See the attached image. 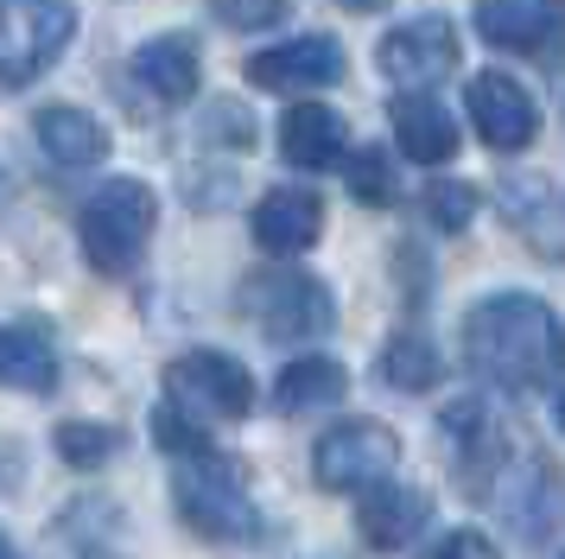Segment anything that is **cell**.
<instances>
[{"label":"cell","instance_id":"4316f807","mask_svg":"<svg viewBox=\"0 0 565 559\" xmlns=\"http://www.w3.org/2000/svg\"><path fill=\"white\" fill-rule=\"evenodd\" d=\"M343 7H350V13H375V7H382V0H343Z\"/></svg>","mask_w":565,"mask_h":559},{"label":"cell","instance_id":"9a60e30c","mask_svg":"<svg viewBox=\"0 0 565 559\" xmlns=\"http://www.w3.org/2000/svg\"><path fill=\"white\" fill-rule=\"evenodd\" d=\"M280 152L292 166H306V172H324V166H337L350 152V127L324 102H292L280 115Z\"/></svg>","mask_w":565,"mask_h":559},{"label":"cell","instance_id":"484cf974","mask_svg":"<svg viewBox=\"0 0 565 559\" xmlns=\"http://www.w3.org/2000/svg\"><path fill=\"white\" fill-rule=\"evenodd\" d=\"M419 559H502V553H495V540H489V534H477V528H451L445 540H433V547H426Z\"/></svg>","mask_w":565,"mask_h":559},{"label":"cell","instance_id":"2e32d148","mask_svg":"<svg viewBox=\"0 0 565 559\" xmlns=\"http://www.w3.org/2000/svg\"><path fill=\"white\" fill-rule=\"evenodd\" d=\"M32 134H39L45 159H52V166H71V172H83V166L108 159V127L96 122L89 108H71V102L39 108V115H32Z\"/></svg>","mask_w":565,"mask_h":559},{"label":"cell","instance_id":"4fadbf2b","mask_svg":"<svg viewBox=\"0 0 565 559\" xmlns=\"http://www.w3.org/2000/svg\"><path fill=\"white\" fill-rule=\"evenodd\" d=\"M426 521H433V503H426V489H413V483H375V489L356 503L362 540L382 547V553H401Z\"/></svg>","mask_w":565,"mask_h":559},{"label":"cell","instance_id":"d6986e66","mask_svg":"<svg viewBox=\"0 0 565 559\" xmlns=\"http://www.w3.org/2000/svg\"><path fill=\"white\" fill-rule=\"evenodd\" d=\"M350 394V369L337 362V356H292L274 381V401L286 413H306V407H337Z\"/></svg>","mask_w":565,"mask_h":559},{"label":"cell","instance_id":"7c38bea8","mask_svg":"<svg viewBox=\"0 0 565 559\" xmlns=\"http://www.w3.org/2000/svg\"><path fill=\"white\" fill-rule=\"evenodd\" d=\"M318 235H324V198L318 191L280 184L255 203V242L267 254H306Z\"/></svg>","mask_w":565,"mask_h":559},{"label":"cell","instance_id":"6da1fadb","mask_svg":"<svg viewBox=\"0 0 565 559\" xmlns=\"http://www.w3.org/2000/svg\"><path fill=\"white\" fill-rule=\"evenodd\" d=\"M463 356L477 376L502 381V388H553L565 369V325L534 293H495V299L470 305Z\"/></svg>","mask_w":565,"mask_h":559},{"label":"cell","instance_id":"ac0fdd59","mask_svg":"<svg viewBox=\"0 0 565 559\" xmlns=\"http://www.w3.org/2000/svg\"><path fill=\"white\" fill-rule=\"evenodd\" d=\"M0 381L20 394H52L57 388V350L39 318H13L0 330Z\"/></svg>","mask_w":565,"mask_h":559},{"label":"cell","instance_id":"30bf717a","mask_svg":"<svg viewBox=\"0 0 565 559\" xmlns=\"http://www.w3.org/2000/svg\"><path fill=\"white\" fill-rule=\"evenodd\" d=\"M242 76L255 83V89H324L343 76V45H337L331 32H306V39H286V45H267L255 51Z\"/></svg>","mask_w":565,"mask_h":559},{"label":"cell","instance_id":"44dd1931","mask_svg":"<svg viewBox=\"0 0 565 559\" xmlns=\"http://www.w3.org/2000/svg\"><path fill=\"white\" fill-rule=\"evenodd\" d=\"M115 452H121V432L115 426H96V420H64V426H57V457L77 464V471H96V464H108Z\"/></svg>","mask_w":565,"mask_h":559},{"label":"cell","instance_id":"83f0119b","mask_svg":"<svg viewBox=\"0 0 565 559\" xmlns=\"http://www.w3.org/2000/svg\"><path fill=\"white\" fill-rule=\"evenodd\" d=\"M559 426H565V394H559Z\"/></svg>","mask_w":565,"mask_h":559},{"label":"cell","instance_id":"7402d4cb","mask_svg":"<svg viewBox=\"0 0 565 559\" xmlns=\"http://www.w3.org/2000/svg\"><path fill=\"white\" fill-rule=\"evenodd\" d=\"M343 172H350V198L356 203H369V210L394 203V159H387L382 147H356Z\"/></svg>","mask_w":565,"mask_h":559},{"label":"cell","instance_id":"cb8c5ba5","mask_svg":"<svg viewBox=\"0 0 565 559\" xmlns=\"http://www.w3.org/2000/svg\"><path fill=\"white\" fill-rule=\"evenodd\" d=\"M426 217L438 229H470V217H477V184H463V178L426 184Z\"/></svg>","mask_w":565,"mask_h":559},{"label":"cell","instance_id":"7a4b0ae2","mask_svg":"<svg viewBox=\"0 0 565 559\" xmlns=\"http://www.w3.org/2000/svg\"><path fill=\"white\" fill-rule=\"evenodd\" d=\"M153 223H159L153 184H140V178H108L77 217L89 267H96V274H128L134 261L147 254V242H153Z\"/></svg>","mask_w":565,"mask_h":559},{"label":"cell","instance_id":"3957f363","mask_svg":"<svg viewBox=\"0 0 565 559\" xmlns=\"http://www.w3.org/2000/svg\"><path fill=\"white\" fill-rule=\"evenodd\" d=\"M242 312L255 318L274 344H311L337 325V305L324 280L299 274V267H267V274L242 280Z\"/></svg>","mask_w":565,"mask_h":559},{"label":"cell","instance_id":"5b68a950","mask_svg":"<svg viewBox=\"0 0 565 559\" xmlns=\"http://www.w3.org/2000/svg\"><path fill=\"white\" fill-rule=\"evenodd\" d=\"M77 32L71 0H0V83L26 89L39 71H52Z\"/></svg>","mask_w":565,"mask_h":559},{"label":"cell","instance_id":"5bb4252c","mask_svg":"<svg viewBox=\"0 0 565 559\" xmlns=\"http://www.w3.org/2000/svg\"><path fill=\"white\" fill-rule=\"evenodd\" d=\"M387 122H394V140L407 159L419 166H445L451 152H458V122H451V108L426 89H407V96L387 102Z\"/></svg>","mask_w":565,"mask_h":559},{"label":"cell","instance_id":"52a82bcc","mask_svg":"<svg viewBox=\"0 0 565 559\" xmlns=\"http://www.w3.org/2000/svg\"><path fill=\"white\" fill-rule=\"evenodd\" d=\"M394 457H401V439L382 420H343V426H331L311 445V477L324 489H350V496L362 489L369 496L394 471Z\"/></svg>","mask_w":565,"mask_h":559},{"label":"cell","instance_id":"ba28073f","mask_svg":"<svg viewBox=\"0 0 565 559\" xmlns=\"http://www.w3.org/2000/svg\"><path fill=\"white\" fill-rule=\"evenodd\" d=\"M375 64H382V76H394L401 89H426V83L458 71V25L445 20V13H419V20L387 32L382 51H375Z\"/></svg>","mask_w":565,"mask_h":559},{"label":"cell","instance_id":"ffe728a7","mask_svg":"<svg viewBox=\"0 0 565 559\" xmlns=\"http://www.w3.org/2000/svg\"><path fill=\"white\" fill-rule=\"evenodd\" d=\"M382 376H387V388L426 394V388L445 381V356H438V344L426 330H401V337H387V350H382Z\"/></svg>","mask_w":565,"mask_h":559},{"label":"cell","instance_id":"277c9868","mask_svg":"<svg viewBox=\"0 0 565 559\" xmlns=\"http://www.w3.org/2000/svg\"><path fill=\"white\" fill-rule=\"evenodd\" d=\"M172 503H179L184 528L204 540H248L255 534V503H248V477L235 457H198L172 477Z\"/></svg>","mask_w":565,"mask_h":559},{"label":"cell","instance_id":"9c48e42d","mask_svg":"<svg viewBox=\"0 0 565 559\" xmlns=\"http://www.w3.org/2000/svg\"><path fill=\"white\" fill-rule=\"evenodd\" d=\"M477 32L495 51L553 57L565 51V0H477Z\"/></svg>","mask_w":565,"mask_h":559},{"label":"cell","instance_id":"8fae6325","mask_svg":"<svg viewBox=\"0 0 565 559\" xmlns=\"http://www.w3.org/2000/svg\"><path fill=\"white\" fill-rule=\"evenodd\" d=\"M470 122H477V134H483V147L521 152L540 134V108L509 71H477L470 76Z\"/></svg>","mask_w":565,"mask_h":559},{"label":"cell","instance_id":"603a6c76","mask_svg":"<svg viewBox=\"0 0 565 559\" xmlns=\"http://www.w3.org/2000/svg\"><path fill=\"white\" fill-rule=\"evenodd\" d=\"M153 439L166 445L172 457H184V464H198V457H216L210 452V432H204V420H191L184 407H159V420H153Z\"/></svg>","mask_w":565,"mask_h":559},{"label":"cell","instance_id":"e0dca14e","mask_svg":"<svg viewBox=\"0 0 565 559\" xmlns=\"http://www.w3.org/2000/svg\"><path fill=\"white\" fill-rule=\"evenodd\" d=\"M134 83L147 89L153 102H191L198 96V45L184 39V32H159V39H147V45L134 51Z\"/></svg>","mask_w":565,"mask_h":559},{"label":"cell","instance_id":"8992f818","mask_svg":"<svg viewBox=\"0 0 565 559\" xmlns=\"http://www.w3.org/2000/svg\"><path fill=\"white\" fill-rule=\"evenodd\" d=\"M166 401L191 420H248L255 413V376L230 350H184L166 369Z\"/></svg>","mask_w":565,"mask_h":559},{"label":"cell","instance_id":"d4e9b609","mask_svg":"<svg viewBox=\"0 0 565 559\" xmlns=\"http://www.w3.org/2000/svg\"><path fill=\"white\" fill-rule=\"evenodd\" d=\"M216 7V20L235 25V32H255V25H274L292 7V0H210Z\"/></svg>","mask_w":565,"mask_h":559}]
</instances>
